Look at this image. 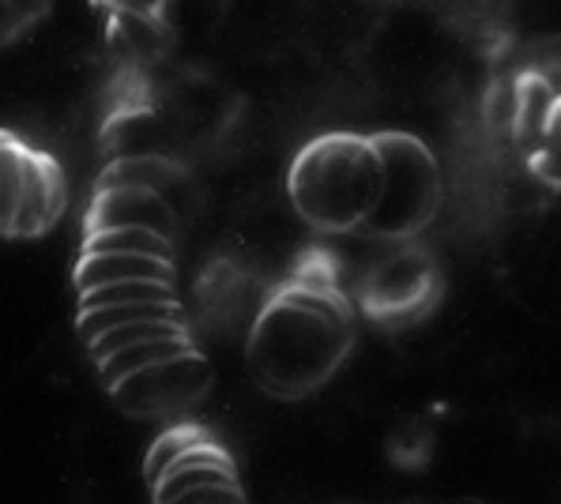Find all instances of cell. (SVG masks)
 Masks as SVG:
<instances>
[{
	"label": "cell",
	"instance_id": "1",
	"mask_svg": "<svg viewBox=\"0 0 561 504\" xmlns=\"http://www.w3.org/2000/svg\"><path fill=\"white\" fill-rule=\"evenodd\" d=\"M355 343V312L332 279H295L256 317L249 369L264 392L301 399L321 388Z\"/></svg>",
	"mask_w": 561,
	"mask_h": 504
},
{
	"label": "cell",
	"instance_id": "14",
	"mask_svg": "<svg viewBox=\"0 0 561 504\" xmlns=\"http://www.w3.org/2000/svg\"><path fill=\"white\" fill-rule=\"evenodd\" d=\"M513 99H516V106H513V125H508V128H513L520 151L531 154L561 94L547 80H542L539 72H531V76H524V80L513 87Z\"/></svg>",
	"mask_w": 561,
	"mask_h": 504
},
{
	"label": "cell",
	"instance_id": "21",
	"mask_svg": "<svg viewBox=\"0 0 561 504\" xmlns=\"http://www.w3.org/2000/svg\"><path fill=\"white\" fill-rule=\"evenodd\" d=\"M23 151L12 136H0V233H12L15 207H20V185H23Z\"/></svg>",
	"mask_w": 561,
	"mask_h": 504
},
{
	"label": "cell",
	"instance_id": "25",
	"mask_svg": "<svg viewBox=\"0 0 561 504\" xmlns=\"http://www.w3.org/2000/svg\"><path fill=\"white\" fill-rule=\"evenodd\" d=\"M23 23V15L15 12L8 0H0V38H8V34H15V27Z\"/></svg>",
	"mask_w": 561,
	"mask_h": 504
},
{
	"label": "cell",
	"instance_id": "8",
	"mask_svg": "<svg viewBox=\"0 0 561 504\" xmlns=\"http://www.w3.org/2000/svg\"><path fill=\"white\" fill-rule=\"evenodd\" d=\"M110 226H144L162 238H174L178 207L154 188L99 185V199L88 211V230H110Z\"/></svg>",
	"mask_w": 561,
	"mask_h": 504
},
{
	"label": "cell",
	"instance_id": "13",
	"mask_svg": "<svg viewBox=\"0 0 561 504\" xmlns=\"http://www.w3.org/2000/svg\"><path fill=\"white\" fill-rule=\"evenodd\" d=\"M494 15L524 46H558L561 42V0H502Z\"/></svg>",
	"mask_w": 561,
	"mask_h": 504
},
{
	"label": "cell",
	"instance_id": "4",
	"mask_svg": "<svg viewBox=\"0 0 561 504\" xmlns=\"http://www.w3.org/2000/svg\"><path fill=\"white\" fill-rule=\"evenodd\" d=\"M437 279H434V264L422 249H396L388 256L377 260L366 275V312L377 320L392 324H408L419 320L426 306L434 301Z\"/></svg>",
	"mask_w": 561,
	"mask_h": 504
},
{
	"label": "cell",
	"instance_id": "9",
	"mask_svg": "<svg viewBox=\"0 0 561 504\" xmlns=\"http://www.w3.org/2000/svg\"><path fill=\"white\" fill-rule=\"evenodd\" d=\"M65 211V173L49 154L23 151V185L20 207L12 219V238H34L49 230Z\"/></svg>",
	"mask_w": 561,
	"mask_h": 504
},
{
	"label": "cell",
	"instance_id": "15",
	"mask_svg": "<svg viewBox=\"0 0 561 504\" xmlns=\"http://www.w3.org/2000/svg\"><path fill=\"white\" fill-rule=\"evenodd\" d=\"M188 351V339L185 335H159V339H140V343H128L114 351L110 358L99 362V377L106 388H114L117 380L133 377V373L148 369V365L162 362V358H174V354Z\"/></svg>",
	"mask_w": 561,
	"mask_h": 504
},
{
	"label": "cell",
	"instance_id": "3",
	"mask_svg": "<svg viewBox=\"0 0 561 504\" xmlns=\"http://www.w3.org/2000/svg\"><path fill=\"white\" fill-rule=\"evenodd\" d=\"M374 147L381 154V193L362 230L385 241H408L434 222L442 207V167L411 133H374Z\"/></svg>",
	"mask_w": 561,
	"mask_h": 504
},
{
	"label": "cell",
	"instance_id": "5",
	"mask_svg": "<svg viewBox=\"0 0 561 504\" xmlns=\"http://www.w3.org/2000/svg\"><path fill=\"white\" fill-rule=\"evenodd\" d=\"M207 385H211V369L188 346V351L174 354V358H162L148 365V369L133 373V377L117 380L110 392L117 396L121 411L128 414H170L196 403L207 392Z\"/></svg>",
	"mask_w": 561,
	"mask_h": 504
},
{
	"label": "cell",
	"instance_id": "2",
	"mask_svg": "<svg viewBox=\"0 0 561 504\" xmlns=\"http://www.w3.org/2000/svg\"><path fill=\"white\" fill-rule=\"evenodd\" d=\"M381 193V154L374 136L328 133L301 147L290 167L287 199L298 219L324 233H351L369 219Z\"/></svg>",
	"mask_w": 561,
	"mask_h": 504
},
{
	"label": "cell",
	"instance_id": "26",
	"mask_svg": "<svg viewBox=\"0 0 561 504\" xmlns=\"http://www.w3.org/2000/svg\"><path fill=\"white\" fill-rule=\"evenodd\" d=\"M8 4H12L15 12L23 15V20H31V12H38V8H46V0H8Z\"/></svg>",
	"mask_w": 561,
	"mask_h": 504
},
{
	"label": "cell",
	"instance_id": "16",
	"mask_svg": "<svg viewBox=\"0 0 561 504\" xmlns=\"http://www.w3.org/2000/svg\"><path fill=\"white\" fill-rule=\"evenodd\" d=\"M83 252H148L159 260H174V238H162L144 226H110V230H88Z\"/></svg>",
	"mask_w": 561,
	"mask_h": 504
},
{
	"label": "cell",
	"instance_id": "7",
	"mask_svg": "<svg viewBox=\"0 0 561 504\" xmlns=\"http://www.w3.org/2000/svg\"><path fill=\"white\" fill-rule=\"evenodd\" d=\"M366 46L377 57V65L385 72H392L396 80H422L442 60V34H437V27L426 15H411V12L396 15L392 23L377 20Z\"/></svg>",
	"mask_w": 561,
	"mask_h": 504
},
{
	"label": "cell",
	"instance_id": "19",
	"mask_svg": "<svg viewBox=\"0 0 561 504\" xmlns=\"http://www.w3.org/2000/svg\"><path fill=\"white\" fill-rule=\"evenodd\" d=\"M159 335H185L181 328V317H162V320H128V324H117V328H106L94 339H88L91 346V358L102 362L110 358L114 351L128 343H140V339H159Z\"/></svg>",
	"mask_w": 561,
	"mask_h": 504
},
{
	"label": "cell",
	"instance_id": "6",
	"mask_svg": "<svg viewBox=\"0 0 561 504\" xmlns=\"http://www.w3.org/2000/svg\"><path fill=\"white\" fill-rule=\"evenodd\" d=\"M377 20L369 0H301L298 38L317 57H347L366 46Z\"/></svg>",
	"mask_w": 561,
	"mask_h": 504
},
{
	"label": "cell",
	"instance_id": "24",
	"mask_svg": "<svg viewBox=\"0 0 561 504\" xmlns=\"http://www.w3.org/2000/svg\"><path fill=\"white\" fill-rule=\"evenodd\" d=\"M110 12H144V15H159L167 0H102Z\"/></svg>",
	"mask_w": 561,
	"mask_h": 504
},
{
	"label": "cell",
	"instance_id": "12",
	"mask_svg": "<svg viewBox=\"0 0 561 504\" xmlns=\"http://www.w3.org/2000/svg\"><path fill=\"white\" fill-rule=\"evenodd\" d=\"M117 279L170 283L174 279V260H159L148 256V252H83L80 264H76V286H80V294Z\"/></svg>",
	"mask_w": 561,
	"mask_h": 504
},
{
	"label": "cell",
	"instance_id": "22",
	"mask_svg": "<svg viewBox=\"0 0 561 504\" xmlns=\"http://www.w3.org/2000/svg\"><path fill=\"white\" fill-rule=\"evenodd\" d=\"M196 440H204V433L193 429V425H178V429H167L148 448V459H144V478H148V482L154 485L162 474L170 471V467H174V459L185 456V451L193 448Z\"/></svg>",
	"mask_w": 561,
	"mask_h": 504
},
{
	"label": "cell",
	"instance_id": "17",
	"mask_svg": "<svg viewBox=\"0 0 561 504\" xmlns=\"http://www.w3.org/2000/svg\"><path fill=\"white\" fill-rule=\"evenodd\" d=\"M110 34L117 38V46L128 57L151 60L167 49V31H162L159 15H144V12H114Z\"/></svg>",
	"mask_w": 561,
	"mask_h": 504
},
{
	"label": "cell",
	"instance_id": "10",
	"mask_svg": "<svg viewBox=\"0 0 561 504\" xmlns=\"http://www.w3.org/2000/svg\"><path fill=\"white\" fill-rule=\"evenodd\" d=\"M301 0H230L227 27L245 49H275L298 38Z\"/></svg>",
	"mask_w": 561,
	"mask_h": 504
},
{
	"label": "cell",
	"instance_id": "18",
	"mask_svg": "<svg viewBox=\"0 0 561 504\" xmlns=\"http://www.w3.org/2000/svg\"><path fill=\"white\" fill-rule=\"evenodd\" d=\"M162 317H178L174 301H125V306H91L80 309V335L94 339L106 328L128 324V320H162Z\"/></svg>",
	"mask_w": 561,
	"mask_h": 504
},
{
	"label": "cell",
	"instance_id": "11",
	"mask_svg": "<svg viewBox=\"0 0 561 504\" xmlns=\"http://www.w3.org/2000/svg\"><path fill=\"white\" fill-rule=\"evenodd\" d=\"M204 485H222V490H241L234 463L222 448H215L211 440H196L193 448L185 451L181 459H174L167 474L151 485L154 501L159 504H178L188 490H204Z\"/></svg>",
	"mask_w": 561,
	"mask_h": 504
},
{
	"label": "cell",
	"instance_id": "23",
	"mask_svg": "<svg viewBox=\"0 0 561 504\" xmlns=\"http://www.w3.org/2000/svg\"><path fill=\"white\" fill-rule=\"evenodd\" d=\"M528 159H531L535 177H539L542 185L561 188V99H558V106L550 113L547 128H542L539 144H535V151Z\"/></svg>",
	"mask_w": 561,
	"mask_h": 504
},
{
	"label": "cell",
	"instance_id": "20",
	"mask_svg": "<svg viewBox=\"0 0 561 504\" xmlns=\"http://www.w3.org/2000/svg\"><path fill=\"white\" fill-rule=\"evenodd\" d=\"M125 301H174L170 283L159 279H117V283H102L94 290L80 294V309L91 306H125Z\"/></svg>",
	"mask_w": 561,
	"mask_h": 504
}]
</instances>
